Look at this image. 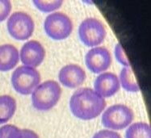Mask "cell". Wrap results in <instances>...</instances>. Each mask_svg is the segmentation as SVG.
Returning <instances> with one entry per match:
<instances>
[{
  "label": "cell",
  "mask_w": 151,
  "mask_h": 138,
  "mask_svg": "<svg viewBox=\"0 0 151 138\" xmlns=\"http://www.w3.org/2000/svg\"><path fill=\"white\" fill-rule=\"evenodd\" d=\"M70 109L74 116L83 120L95 119L106 107V100L90 87L76 90L70 98Z\"/></svg>",
  "instance_id": "1"
},
{
  "label": "cell",
  "mask_w": 151,
  "mask_h": 138,
  "mask_svg": "<svg viewBox=\"0 0 151 138\" xmlns=\"http://www.w3.org/2000/svg\"><path fill=\"white\" fill-rule=\"evenodd\" d=\"M62 95V88L54 80H46L40 83L32 93V103L39 111L50 110L54 107Z\"/></svg>",
  "instance_id": "2"
},
{
  "label": "cell",
  "mask_w": 151,
  "mask_h": 138,
  "mask_svg": "<svg viewBox=\"0 0 151 138\" xmlns=\"http://www.w3.org/2000/svg\"><path fill=\"white\" fill-rule=\"evenodd\" d=\"M133 119L134 112L129 107L122 104H116L104 111L101 121L106 129L115 131L129 127Z\"/></svg>",
  "instance_id": "3"
},
{
  "label": "cell",
  "mask_w": 151,
  "mask_h": 138,
  "mask_svg": "<svg viewBox=\"0 0 151 138\" xmlns=\"http://www.w3.org/2000/svg\"><path fill=\"white\" fill-rule=\"evenodd\" d=\"M40 74L36 68L19 65L12 74L14 89L22 95L32 94L40 83Z\"/></svg>",
  "instance_id": "4"
},
{
  "label": "cell",
  "mask_w": 151,
  "mask_h": 138,
  "mask_svg": "<svg viewBox=\"0 0 151 138\" xmlns=\"http://www.w3.org/2000/svg\"><path fill=\"white\" fill-rule=\"evenodd\" d=\"M44 29L53 40H64L73 31V23L65 13L53 12L47 15L44 22Z\"/></svg>",
  "instance_id": "5"
},
{
  "label": "cell",
  "mask_w": 151,
  "mask_h": 138,
  "mask_svg": "<svg viewBox=\"0 0 151 138\" xmlns=\"http://www.w3.org/2000/svg\"><path fill=\"white\" fill-rule=\"evenodd\" d=\"M107 30L104 23L95 17H88L81 22L78 37L83 43L89 47H96L104 40Z\"/></svg>",
  "instance_id": "6"
},
{
  "label": "cell",
  "mask_w": 151,
  "mask_h": 138,
  "mask_svg": "<svg viewBox=\"0 0 151 138\" xmlns=\"http://www.w3.org/2000/svg\"><path fill=\"white\" fill-rule=\"evenodd\" d=\"M9 34L16 40H27L35 29V23L28 13L22 11L15 12L10 15L6 22Z\"/></svg>",
  "instance_id": "7"
},
{
  "label": "cell",
  "mask_w": 151,
  "mask_h": 138,
  "mask_svg": "<svg viewBox=\"0 0 151 138\" xmlns=\"http://www.w3.org/2000/svg\"><path fill=\"white\" fill-rule=\"evenodd\" d=\"M85 62L88 70L95 74H101L108 70L111 64V56L107 48L96 46L87 51Z\"/></svg>",
  "instance_id": "8"
},
{
  "label": "cell",
  "mask_w": 151,
  "mask_h": 138,
  "mask_svg": "<svg viewBox=\"0 0 151 138\" xmlns=\"http://www.w3.org/2000/svg\"><path fill=\"white\" fill-rule=\"evenodd\" d=\"M45 57V49L38 40H30L23 45L19 51V59L24 65L36 68L39 66Z\"/></svg>",
  "instance_id": "9"
},
{
  "label": "cell",
  "mask_w": 151,
  "mask_h": 138,
  "mask_svg": "<svg viewBox=\"0 0 151 138\" xmlns=\"http://www.w3.org/2000/svg\"><path fill=\"white\" fill-rule=\"evenodd\" d=\"M120 87L119 78L112 72H103L96 77L94 82V90L104 98L114 95Z\"/></svg>",
  "instance_id": "10"
},
{
  "label": "cell",
  "mask_w": 151,
  "mask_h": 138,
  "mask_svg": "<svg viewBox=\"0 0 151 138\" xmlns=\"http://www.w3.org/2000/svg\"><path fill=\"white\" fill-rule=\"evenodd\" d=\"M86 72L79 65L67 64L59 70L58 78L63 86L75 88L82 85L86 79Z\"/></svg>",
  "instance_id": "11"
},
{
  "label": "cell",
  "mask_w": 151,
  "mask_h": 138,
  "mask_svg": "<svg viewBox=\"0 0 151 138\" xmlns=\"http://www.w3.org/2000/svg\"><path fill=\"white\" fill-rule=\"evenodd\" d=\"M19 52L16 46L12 44L0 45V71H8L18 64Z\"/></svg>",
  "instance_id": "12"
},
{
  "label": "cell",
  "mask_w": 151,
  "mask_h": 138,
  "mask_svg": "<svg viewBox=\"0 0 151 138\" xmlns=\"http://www.w3.org/2000/svg\"><path fill=\"white\" fill-rule=\"evenodd\" d=\"M17 104L12 96L0 95V124L9 121L16 112Z\"/></svg>",
  "instance_id": "13"
},
{
  "label": "cell",
  "mask_w": 151,
  "mask_h": 138,
  "mask_svg": "<svg viewBox=\"0 0 151 138\" xmlns=\"http://www.w3.org/2000/svg\"><path fill=\"white\" fill-rule=\"evenodd\" d=\"M119 82L120 85L127 91L137 92L140 90L135 75L130 66H124L120 72Z\"/></svg>",
  "instance_id": "14"
},
{
  "label": "cell",
  "mask_w": 151,
  "mask_h": 138,
  "mask_svg": "<svg viewBox=\"0 0 151 138\" xmlns=\"http://www.w3.org/2000/svg\"><path fill=\"white\" fill-rule=\"evenodd\" d=\"M150 125L146 122L131 124L125 132V138H151Z\"/></svg>",
  "instance_id": "15"
},
{
  "label": "cell",
  "mask_w": 151,
  "mask_h": 138,
  "mask_svg": "<svg viewBox=\"0 0 151 138\" xmlns=\"http://www.w3.org/2000/svg\"><path fill=\"white\" fill-rule=\"evenodd\" d=\"M63 3L62 0H33V4L44 12H53Z\"/></svg>",
  "instance_id": "16"
},
{
  "label": "cell",
  "mask_w": 151,
  "mask_h": 138,
  "mask_svg": "<svg viewBox=\"0 0 151 138\" xmlns=\"http://www.w3.org/2000/svg\"><path fill=\"white\" fill-rule=\"evenodd\" d=\"M0 138H23L22 129L13 124L0 127Z\"/></svg>",
  "instance_id": "17"
},
{
  "label": "cell",
  "mask_w": 151,
  "mask_h": 138,
  "mask_svg": "<svg viewBox=\"0 0 151 138\" xmlns=\"http://www.w3.org/2000/svg\"><path fill=\"white\" fill-rule=\"evenodd\" d=\"M114 54L116 58L120 64L123 65L124 66H130V62L127 57L125 51L124 49L123 46L120 43H117L115 45Z\"/></svg>",
  "instance_id": "18"
},
{
  "label": "cell",
  "mask_w": 151,
  "mask_h": 138,
  "mask_svg": "<svg viewBox=\"0 0 151 138\" xmlns=\"http://www.w3.org/2000/svg\"><path fill=\"white\" fill-rule=\"evenodd\" d=\"M12 3L9 0H0V22L6 19L12 11Z\"/></svg>",
  "instance_id": "19"
},
{
  "label": "cell",
  "mask_w": 151,
  "mask_h": 138,
  "mask_svg": "<svg viewBox=\"0 0 151 138\" xmlns=\"http://www.w3.org/2000/svg\"><path fill=\"white\" fill-rule=\"evenodd\" d=\"M92 138H122L118 132L110 129H102L94 134Z\"/></svg>",
  "instance_id": "20"
},
{
  "label": "cell",
  "mask_w": 151,
  "mask_h": 138,
  "mask_svg": "<svg viewBox=\"0 0 151 138\" xmlns=\"http://www.w3.org/2000/svg\"><path fill=\"white\" fill-rule=\"evenodd\" d=\"M22 133L23 138H39V136L37 135V132H35L31 129H22Z\"/></svg>",
  "instance_id": "21"
}]
</instances>
